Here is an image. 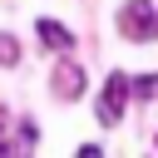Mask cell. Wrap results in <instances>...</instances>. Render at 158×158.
<instances>
[{
  "mask_svg": "<svg viewBox=\"0 0 158 158\" xmlns=\"http://www.w3.org/2000/svg\"><path fill=\"white\" fill-rule=\"evenodd\" d=\"M118 30L128 35V40H153L158 35V5H148V0H128L123 10H118Z\"/></svg>",
  "mask_w": 158,
  "mask_h": 158,
  "instance_id": "obj_1",
  "label": "cell"
},
{
  "mask_svg": "<svg viewBox=\"0 0 158 158\" xmlns=\"http://www.w3.org/2000/svg\"><path fill=\"white\" fill-rule=\"evenodd\" d=\"M123 109H128V74H109V84H104V94H99V123L104 128H114L118 118H123Z\"/></svg>",
  "mask_w": 158,
  "mask_h": 158,
  "instance_id": "obj_2",
  "label": "cell"
},
{
  "mask_svg": "<svg viewBox=\"0 0 158 158\" xmlns=\"http://www.w3.org/2000/svg\"><path fill=\"white\" fill-rule=\"evenodd\" d=\"M54 94L59 99H79L84 94V69L79 64H59L54 69Z\"/></svg>",
  "mask_w": 158,
  "mask_h": 158,
  "instance_id": "obj_3",
  "label": "cell"
},
{
  "mask_svg": "<svg viewBox=\"0 0 158 158\" xmlns=\"http://www.w3.org/2000/svg\"><path fill=\"white\" fill-rule=\"evenodd\" d=\"M35 35H40V40L49 44V49H59V54H64V49L74 44V35H69L64 25H54V20H35Z\"/></svg>",
  "mask_w": 158,
  "mask_h": 158,
  "instance_id": "obj_4",
  "label": "cell"
},
{
  "mask_svg": "<svg viewBox=\"0 0 158 158\" xmlns=\"http://www.w3.org/2000/svg\"><path fill=\"white\" fill-rule=\"evenodd\" d=\"M128 94H138V99H153V94H158V74H138V79H128Z\"/></svg>",
  "mask_w": 158,
  "mask_h": 158,
  "instance_id": "obj_5",
  "label": "cell"
},
{
  "mask_svg": "<svg viewBox=\"0 0 158 158\" xmlns=\"http://www.w3.org/2000/svg\"><path fill=\"white\" fill-rule=\"evenodd\" d=\"M15 59H20V44L10 35H0V64H15Z\"/></svg>",
  "mask_w": 158,
  "mask_h": 158,
  "instance_id": "obj_6",
  "label": "cell"
}]
</instances>
